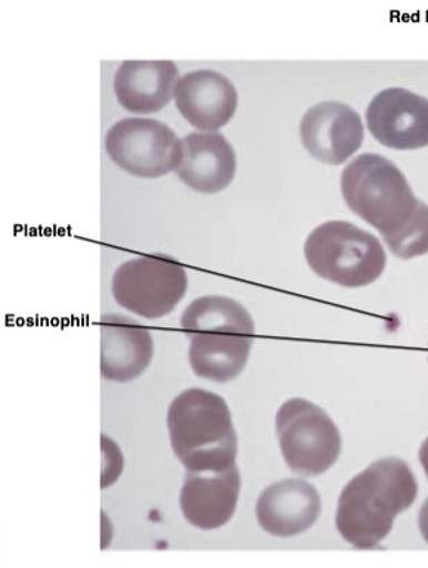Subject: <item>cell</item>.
I'll return each instance as SVG.
<instances>
[{"mask_svg":"<svg viewBox=\"0 0 428 568\" xmlns=\"http://www.w3.org/2000/svg\"><path fill=\"white\" fill-rule=\"evenodd\" d=\"M412 469L399 458H383L351 478L338 499L336 525L358 549L376 548L394 529L395 518L416 503Z\"/></svg>","mask_w":428,"mask_h":568,"instance_id":"1","label":"cell"},{"mask_svg":"<svg viewBox=\"0 0 428 568\" xmlns=\"http://www.w3.org/2000/svg\"><path fill=\"white\" fill-rule=\"evenodd\" d=\"M167 428L173 452L188 471L223 473L238 455L230 406L203 388H188L172 402Z\"/></svg>","mask_w":428,"mask_h":568,"instance_id":"2","label":"cell"},{"mask_svg":"<svg viewBox=\"0 0 428 568\" xmlns=\"http://www.w3.org/2000/svg\"><path fill=\"white\" fill-rule=\"evenodd\" d=\"M342 192L347 207L376 227L383 239L402 230L418 207L405 174L380 154H360L342 173Z\"/></svg>","mask_w":428,"mask_h":568,"instance_id":"3","label":"cell"},{"mask_svg":"<svg viewBox=\"0 0 428 568\" xmlns=\"http://www.w3.org/2000/svg\"><path fill=\"white\" fill-rule=\"evenodd\" d=\"M305 256L316 275L346 288L376 283L387 263L377 236L345 221L315 227L307 236Z\"/></svg>","mask_w":428,"mask_h":568,"instance_id":"4","label":"cell"},{"mask_svg":"<svg viewBox=\"0 0 428 568\" xmlns=\"http://www.w3.org/2000/svg\"><path fill=\"white\" fill-rule=\"evenodd\" d=\"M285 464L303 477L327 473L342 454V434L329 415L305 399H289L276 414Z\"/></svg>","mask_w":428,"mask_h":568,"instance_id":"5","label":"cell"},{"mask_svg":"<svg viewBox=\"0 0 428 568\" xmlns=\"http://www.w3.org/2000/svg\"><path fill=\"white\" fill-rule=\"evenodd\" d=\"M188 288L186 270L164 254L124 262L113 276L114 300L145 320H159L175 311Z\"/></svg>","mask_w":428,"mask_h":568,"instance_id":"6","label":"cell"},{"mask_svg":"<svg viewBox=\"0 0 428 568\" xmlns=\"http://www.w3.org/2000/svg\"><path fill=\"white\" fill-rule=\"evenodd\" d=\"M105 151L124 172L144 179L176 172L182 161V141L154 119L120 120L106 132Z\"/></svg>","mask_w":428,"mask_h":568,"instance_id":"7","label":"cell"},{"mask_svg":"<svg viewBox=\"0 0 428 568\" xmlns=\"http://www.w3.org/2000/svg\"><path fill=\"white\" fill-rule=\"evenodd\" d=\"M367 124L381 145L420 150L428 145V100L408 89H385L369 104Z\"/></svg>","mask_w":428,"mask_h":568,"instance_id":"8","label":"cell"},{"mask_svg":"<svg viewBox=\"0 0 428 568\" xmlns=\"http://www.w3.org/2000/svg\"><path fill=\"white\" fill-rule=\"evenodd\" d=\"M363 120L351 106L337 101L319 102L303 115L300 140L320 163L338 165L363 145Z\"/></svg>","mask_w":428,"mask_h":568,"instance_id":"9","label":"cell"},{"mask_svg":"<svg viewBox=\"0 0 428 568\" xmlns=\"http://www.w3.org/2000/svg\"><path fill=\"white\" fill-rule=\"evenodd\" d=\"M175 101L186 122L198 131L216 132L234 118L238 92L218 71L195 70L177 80Z\"/></svg>","mask_w":428,"mask_h":568,"instance_id":"10","label":"cell"},{"mask_svg":"<svg viewBox=\"0 0 428 568\" xmlns=\"http://www.w3.org/2000/svg\"><path fill=\"white\" fill-rule=\"evenodd\" d=\"M320 511L318 490L300 478H287L267 487L256 505L258 525L276 538L305 534L318 521Z\"/></svg>","mask_w":428,"mask_h":568,"instance_id":"11","label":"cell"},{"mask_svg":"<svg viewBox=\"0 0 428 568\" xmlns=\"http://www.w3.org/2000/svg\"><path fill=\"white\" fill-rule=\"evenodd\" d=\"M100 329L102 377L114 383L141 377L154 356L150 329L119 313L102 315Z\"/></svg>","mask_w":428,"mask_h":568,"instance_id":"12","label":"cell"},{"mask_svg":"<svg viewBox=\"0 0 428 568\" xmlns=\"http://www.w3.org/2000/svg\"><path fill=\"white\" fill-rule=\"evenodd\" d=\"M241 491L240 469L223 473H186L181 490V509L197 529L216 530L234 516Z\"/></svg>","mask_w":428,"mask_h":568,"instance_id":"13","label":"cell"},{"mask_svg":"<svg viewBox=\"0 0 428 568\" xmlns=\"http://www.w3.org/2000/svg\"><path fill=\"white\" fill-rule=\"evenodd\" d=\"M236 155L225 136L217 132H193L182 140L177 178L200 194H217L234 181Z\"/></svg>","mask_w":428,"mask_h":568,"instance_id":"14","label":"cell"},{"mask_svg":"<svg viewBox=\"0 0 428 568\" xmlns=\"http://www.w3.org/2000/svg\"><path fill=\"white\" fill-rule=\"evenodd\" d=\"M180 79L173 61H124L115 71L114 92L123 109L153 114L175 98Z\"/></svg>","mask_w":428,"mask_h":568,"instance_id":"15","label":"cell"},{"mask_svg":"<svg viewBox=\"0 0 428 568\" xmlns=\"http://www.w3.org/2000/svg\"><path fill=\"white\" fill-rule=\"evenodd\" d=\"M190 338V364L194 373L216 383L232 382L247 365L254 334L238 329L197 331Z\"/></svg>","mask_w":428,"mask_h":568,"instance_id":"16","label":"cell"},{"mask_svg":"<svg viewBox=\"0 0 428 568\" xmlns=\"http://www.w3.org/2000/svg\"><path fill=\"white\" fill-rule=\"evenodd\" d=\"M186 334L197 331L238 329L254 334V322L247 308L223 295H206L191 303L181 317Z\"/></svg>","mask_w":428,"mask_h":568,"instance_id":"17","label":"cell"},{"mask_svg":"<svg viewBox=\"0 0 428 568\" xmlns=\"http://www.w3.org/2000/svg\"><path fill=\"white\" fill-rule=\"evenodd\" d=\"M385 243L396 257L404 261L425 256L428 253V205L418 201L411 221L395 235L385 239Z\"/></svg>","mask_w":428,"mask_h":568,"instance_id":"18","label":"cell"},{"mask_svg":"<svg viewBox=\"0 0 428 568\" xmlns=\"http://www.w3.org/2000/svg\"><path fill=\"white\" fill-rule=\"evenodd\" d=\"M123 454L111 438L102 436V489L118 481L123 471Z\"/></svg>","mask_w":428,"mask_h":568,"instance_id":"19","label":"cell"},{"mask_svg":"<svg viewBox=\"0 0 428 568\" xmlns=\"http://www.w3.org/2000/svg\"><path fill=\"white\" fill-rule=\"evenodd\" d=\"M418 526H420L422 538H425L428 544V499L425 505H422L420 517H418Z\"/></svg>","mask_w":428,"mask_h":568,"instance_id":"20","label":"cell"},{"mask_svg":"<svg viewBox=\"0 0 428 568\" xmlns=\"http://www.w3.org/2000/svg\"><path fill=\"white\" fill-rule=\"evenodd\" d=\"M420 460H421L422 468H425V471H426L427 478H428V438H426L425 443H422V445H421Z\"/></svg>","mask_w":428,"mask_h":568,"instance_id":"21","label":"cell"}]
</instances>
